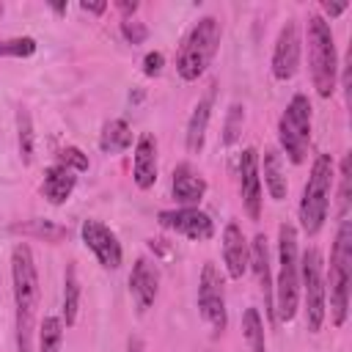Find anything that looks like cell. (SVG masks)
Here are the masks:
<instances>
[{"mask_svg": "<svg viewBox=\"0 0 352 352\" xmlns=\"http://www.w3.org/2000/svg\"><path fill=\"white\" fill-rule=\"evenodd\" d=\"M157 289H160V270L154 261L148 258H138L135 267H132V275H129V292L135 297V305L138 311H148L151 302L157 300Z\"/></svg>", "mask_w": 352, "mask_h": 352, "instance_id": "5bb4252c", "label": "cell"}, {"mask_svg": "<svg viewBox=\"0 0 352 352\" xmlns=\"http://www.w3.org/2000/svg\"><path fill=\"white\" fill-rule=\"evenodd\" d=\"M349 8V3H322V11H324V16H338V14H344Z\"/></svg>", "mask_w": 352, "mask_h": 352, "instance_id": "d6a6232c", "label": "cell"}, {"mask_svg": "<svg viewBox=\"0 0 352 352\" xmlns=\"http://www.w3.org/2000/svg\"><path fill=\"white\" fill-rule=\"evenodd\" d=\"M239 187L242 204L250 220L261 217V173H258V154L256 148H245L239 157Z\"/></svg>", "mask_w": 352, "mask_h": 352, "instance_id": "4fadbf2b", "label": "cell"}, {"mask_svg": "<svg viewBox=\"0 0 352 352\" xmlns=\"http://www.w3.org/2000/svg\"><path fill=\"white\" fill-rule=\"evenodd\" d=\"M36 52V38L16 36V38H0V55L3 58H30Z\"/></svg>", "mask_w": 352, "mask_h": 352, "instance_id": "83f0119b", "label": "cell"}, {"mask_svg": "<svg viewBox=\"0 0 352 352\" xmlns=\"http://www.w3.org/2000/svg\"><path fill=\"white\" fill-rule=\"evenodd\" d=\"M302 272V294H305V324L311 333H319L327 316V286L322 272V253L316 248H308L300 258Z\"/></svg>", "mask_w": 352, "mask_h": 352, "instance_id": "ba28073f", "label": "cell"}, {"mask_svg": "<svg viewBox=\"0 0 352 352\" xmlns=\"http://www.w3.org/2000/svg\"><path fill=\"white\" fill-rule=\"evenodd\" d=\"M278 143L280 151L300 165L308 154V143H311V102L305 94H294L286 104V110L278 118Z\"/></svg>", "mask_w": 352, "mask_h": 352, "instance_id": "52a82bcc", "label": "cell"}, {"mask_svg": "<svg viewBox=\"0 0 352 352\" xmlns=\"http://www.w3.org/2000/svg\"><path fill=\"white\" fill-rule=\"evenodd\" d=\"M162 66H165V55L162 52H146V58H143V74L146 77H157L160 72H162Z\"/></svg>", "mask_w": 352, "mask_h": 352, "instance_id": "1f68e13d", "label": "cell"}, {"mask_svg": "<svg viewBox=\"0 0 352 352\" xmlns=\"http://www.w3.org/2000/svg\"><path fill=\"white\" fill-rule=\"evenodd\" d=\"M116 8L124 14V19H132V14L138 11V3H135V0H132V3H129V0H118V3H116Z\"/></svg>", "mask_w": 352, "mask_h": 352, "instance_id": "836d02e7", "label": "cell"}, {"mask_svg": "<svg viewBox=\"0 0 352 352\" xmlns=\"http://www.w3.org/2000/svg\"><path fill=\"white\" fill-rule=\"evenodd\" d=\"M63 341V322L58 316H44L38 327V352H60Z\"/></svg>", "mask_w": 352, "mask_h": 352, "instance_id": "4316f807", "label": "cell"}, {"mask_svg": "<svg viewBox=\"0 0 352 352\" xmlns=\"http://www.w3.org/2000/svg\"><path fill=\"white\" fill-rule=\"evenodd\" d=\"M223 258H226L228 275L239 280L248 270V239L236 223H228L223 228Z\"/></svg>", "mask_w": 352, "mask_h": 352, "instance_id": "d6986e66", "label": "cell"}, {"mask_svg": "<svg viewBox=\"0 0 352 352\" xmlns=\"http://www.w3.org/2000/svg\"><path fill=\"white\" fill-rule=\"evenodd\" d=\"M11 280H14V305H16V346L19 352H33L38 272H36L33 250L25 242H19L11 250Z\"/></svg>", "mask_w": 352, "mask_h": 352, "instance_id": "6da1fadb", "label": "cell"}, {"mask_svg": "<svg viewBox=\"0 0 352 352\" xmlns=\"http://www.w3.org/2000/svg\"><path fill=\"white\" fill-rule=\"evenodd\" d=\"M333 157L319 154L311 165L308 182L302 187L300 198V226L308 236H316L327 220L330 212V195H333Z\"/></svg>", "mask_w": 352, "mask_h": 352, "instance_id": "5b68a950", "label": "cell"}, {"mask_svg": "<svg viewBox=\"0 0 352 352\" xmlns=\"http://www.w3.org/2000/svg\"><path fill=\"white\" fill-rule=\"evenodd\" d=\"M278 280H275V319L292 322L300 308V256H297V228L280 223L278 228Z\"/></svg>", "mask_w": 352, "mask_h": 352, "instance_id": "7a4b0ae2", "label": "cell"}, {"mask_svg": "<svg viewBox=\"0 0 352 352\" xmlns=\"http://www.w3.org/2000/svg\"><path fill=\"white\" fill-rule=\"evenodd\" d=\"M305 41H308L311 82L322 99H330L336 91V82H338V52H336V38H333L330 22L322 14L308 16Z\"/></svg>", "mask_w": 352, "mask_h": 352, "instance_id": "3957f363", "label": "cell"}, {"mask_svg": "<svg viewBox=\"0 0 352 352\" xmlns=\"http://www.w3.org/2000/svg\"><path fill=\"white\" fill-rule=\"evenodd\" d=\"M198 308H201V316L212 324L214 333H223V330H226L228 316H226L223 275H220V270H217L212 261L204 264L201 278H198Z\"/></svg>", "mask_w": 352, "mask_h": 352, "instance_id": "9c48e42d", "label": "cell"}, {"mask_svg": "<svg viewBox=\"0 0 352 352\" xmlns=\"http://www.w3.org/2000/svg\"><path fill=\"white\" fill-rule=\"evenodd\" d=\"M220 36H223V28H220L217 16H201L192 25V30L187 33V38L176 55V72L182 80L192 82L206 72V66L212 63V58L220 47Z\"/></svg>", "mask_w": 352, "mask_h": 352, "instance_id": "8992f818", "label": "cell"}, {"mask_svg": "<svg viewBox=\"0 0 352 352\" xmlns=\"http://www.w3.org/2000/svg\"><path fill=\"white\" fill-rule=\"evenodd\" d=\"M212 107H214V85L195 102L190 118H187V132H184V146L190 154H201L204 140H206V126L212 118Z\"/></svg>", "mask_w": 352, "mask_h": 352, "instance_id": "e0dca14e", "label": "cell"}, {"mask_svg": "<svg viewBox=\"0 0 352 352\" xmlns=\"http://www.w3.org/2000/svg\"><path fill=\"white\" fill-rule=\"evenodd\" d=\"M170 192L176 198V204L182 206H198L204 192H206V182L198 170H192L187 162L173 168V182H170Z\"/></svg>", "mask_w": 352, "mask_h": 352, "instance_id": "ac0fdd59", "label": "cell"}, {"mask_svg": "<svg viewBox=\"0 0 352 352\" xmlns=\"http://www.w3.org/2000/svg\"><path fill=\"white\" fill-rule=\"evenodd\" d=\"M77 311H80V280H77V267L69 264L66 275H63V322H66V327H72L77 322Z\"/></svg>", "mask_w": 352, "mask_h": 352, "instance_id": "603a6c76", "label": "cell"}, {"mask_svg": "<svg viewBox=\"0 0 352 352\" xmlns=\"http://www.w3.org/2000/svg\"><path fill=\"white\" fill-rule=\"evenodd\" d=\"M126 349H129V352H146V344H143V338L132 336V338H129V344H126Z\"/></svg>", "mask_w": 352, "mask_h": 352, "instance_id": "d590c367", "label": "cell"}, {"mask_svg": "<svg viewBox=\"0 0 352 352\" xmlns=\"http://www.w3.org/2000/svg\"><path fill=\"white\" fill-rule=\"evenodd\" d=\"M80 8H82V11H91V14H102V11H107V3H104V0H96V3L82 0V3H80Z\"/></svg>", "mask_w": 352, "mask_h": 352, "instance_id": "e575fe53", "label": "cell"}, {"mask_svg": "<svg viewBox=\"0 0 352 352\" xmlns=\"http://www.w3.org/2000/svg\"><path fill=\"white\" fill-rule=\"evenodd\" d=\"M132 146V129L124 118H110L104 126H102V135H99V148L104 154H121Z\"/></svg>", "mask_w": 352, "mask_h": 352, "instance_id": "7402d4cb", "label": "cell"}, {"mask_svg": "<svg viewBox=\"0 0 352 352\" xmlns=\"http://www.w3.org/2000/svg\"><path fill=\"white\" fill-rule=\"evenodd\" d=\"M261 173H264V187H267L270 198L272 201H283L289 184H286V173H283V154L278 148H272V146L264 148V168H261Z\"/></svg>", "mask_w": 352, "mask_h": 352, "instance_id": "44dd1931", "label": "cell"}, {"mask_svg": "<svg viewBox=\"0 0 352 352\" xmlns=\"http://www.w3.org/2000/svg\"><path fill=\"white\" fill-rule=\"evenodd\" d=\"M11 231L16 234H30V236H38L44 242H60L69 236V228L58 226V223H50V220H28V223H16L11 226Z\"/></svg>", "mask_w": 352, "mask_h": 352, "instance_id": "cb8c5ba5", "label": "cell"}, {"mask_svg": "<svg viewBox=\"0 0 352 352\" xmlns=\"http://www.w3.org/2000/svg\"><path fill=\"white\" fill-rule=\"evenodd\" d=\"M52 11L55 14H66V3H52Z\"/></svg>", "mask_w": 352, "mask_h": 352, "instance_id": "8d00e7d4", "label": "cell"}, {"mask_svg": "<svg viewBox=\"0 0 352 352\" xmlns=\"http://www.w3.org/2000/svg\"><path fill=\"white\" fill-rule=\"evenodd\" d=\"M242 333L250 346V352H264V319L258 316V308H248L242 316Z\"/></svg>", "mask_w": 352, "mask_h": 352, "instance_id": "484cf974", "label": "cell"}, {"mask_svg": "<svg viewBox=\"0 0 352 352\" xmlns=\"http://www.w3.org/2000/svg\"><path fill=\"white\" fill-rule=\"evenodd\" d=\"M160 226L168 228V231H176L187 239H195V242H204V239H212L214 234V223L206 212H201L198 206H182V209H162L157 214Z\"/></svg>", "mask_w": 352, "mask_h": 352, "instance_id": "30bf717a", "label": "cell"}, {"mask_svg": "<svg viewBox=\"0 0 352 352\" xmlns=\"http://www.w3.org/2000/svg\"><path fill=\"white\" fill-rule=\"evenodd\" d=\"M297 69H300V30L294 19H286L272 47V77L286 82L297 74Z\"/></svg>", "mask_w": 352, "mask_h": 352, "instance_id": "7c38bea8", "label": "cell"}, {"mask_svg": "<svg viewBox=\"0 0 352 352\" xmlns=\"http://www.w3.org/2000/svg\"><path fill=\"white\" fill-rule=\"evenodd\" d=\"M16 143H19V160L30 165L33 162V118L28 107H16Z\"/></svg>", "mask_w": 352, "mask_h": 352, "instance_id": "d4e9b609", "label": "cell"}, {"mask_svg": "<svg viewBox=\"0 0 352 352\" xmlns=\"http://www.w3.org/2000/svg\"><path fill=\"white\" fill-rule=\"evenodd\" d=\"M242 124H245V107H242L239 102H234V104L228 107L226 126H223V143H226V146L236 143V138H239V132H242Z\"/></svg>", "mask_w": 352, "mask_h": 352, "instance_id": "f1b7e54d", "label": "cell"}, {"mask_svg": "<svg viewBox=\"0 0 352 352\" xmlns=\"http://www.w3.org/2000/svg\"><path fill=\"white\" fill-rule=\"evenodd\" d=\"M248 264L253 267V275L261 286L264 294V311L275 319V305H272V272H270V248H267V236L256 234L253 242H248Z\"/></svg>", "mask_w": 352, "mask_h": 352, "instance_id": "9a60e30c", "label": "cell"}, {"mask_svg": "<svg viewBox=\"0 0 352 352\" xmlns=\"http://www.w3.org/2000/svg\"><path fill=\"white\" fill-rule=\"evenodd\" d=\"M80 234H82L85 248L96 256V261H99L104 270H118V267H121V258H124L121 242H118V236H116L104 223L88 217V220H82Z\"/></svg>", "mask_w": 352, "mask_h": 352, "instance_id": "8fae6325", "label": "cell"}, {"mask_svg": "<svg viewBox=\"0 0 352 352\" xmlns=\"http://www.w3.org/2000/svg\"><path fill=\"white\" fill-rule=\"evenodd\" d=\"M121 36L129 41V44H143L148 38V28L138 19H124L121 22Z\"/></svg>", "mask_w": 352, "mask_h": 352, "instance_id": "4dcf8cb0", "label": "cell"}, {"mask_svg": "<svg viewBox=\"0 0 352 352\" xmlns=\"http://www.w3.org/2000/svg\"><path fill=\"white\" fill-rule=\"evenodd\" d=\"M132 179H135L138 190H151L157 182V140L151 132H143L135 143Z\"/></svg>", "mask_w": 352, "mask_h": 352, "instance_id": "2e32d148", "label": "cell"}, {"mask_svg": "<svg viewBox=\"0 0 352 352\" xmlns=\"http://www.w3.org/2000/svg\"><path fill=\"white\" fill-rule=\"evenodd\" d=\"M58 165H63V168H69L74 173H82V170H88L91 162H88V157L77 146H66V148L58 151Z\"/></svg>", "mask_w": 352, "mask_h": 352, "instance_id": "f546056e", "label": "cell"}, {"mask_svg": "<svg viewBox=\"0 0 352 352\" xmlns=\"http://www.w3.org/2000/svg\"><path fill=\"white\" fill-rule=\"evenodd\" d=\"M349 286H352V223L341 217L333 250H330V322L341 327L349 316Z\"/></svg>", "mask_w": 352, "mask_h": 352, "instance_id": "277c9868", "label": "cell"}, {"mask_svg": "<svg viewBox=\"0 0 352 352\" xmlns=\"http://www.w3.org/2000/svg\"><path fill=\"white\" fill-rule=\"evenodd\" d=\"M74 184H77L74 170H69V168H63V165H52V168H47V170H44L41 192H44V198H47L50 204L60 206V204H66V201H69V195H72Z\"/></svg>", "mask_w": 352, "mask_h": 352, "instance_id": "ffe728a7", "label": "cell"}]
</instances>
